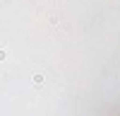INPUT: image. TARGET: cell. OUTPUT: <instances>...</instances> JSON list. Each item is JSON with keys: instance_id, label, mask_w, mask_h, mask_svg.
<instances>
[{"instance_id": "cell-1", "label": "cell", "mask_w": 120, "mask_h": 116, "mask_svg": "<svg viewBox=\"0 0 120 116\" xmlns=\"http://www.w3.org/2000/svg\"><path fill=\"white\" fill-rule=\"evenodd\" d=\"M31 82H34V87H41V85H43V73H34Z\"/></svg>"}, {"instance_id": "cell-2", "label": "cell", "mask_w": 120, "mask_h": 116, "mask_svg": "<svg viewBox=\"0 0 120 116\" xmlns=\"http://www.w3.org/2000/svg\"><path fill=\"white\" fill-rule=\"evenodd\" d=\"M5 56H7V53L3 51V48H0V61H5Z\"/></svg>"}]
</instances>
